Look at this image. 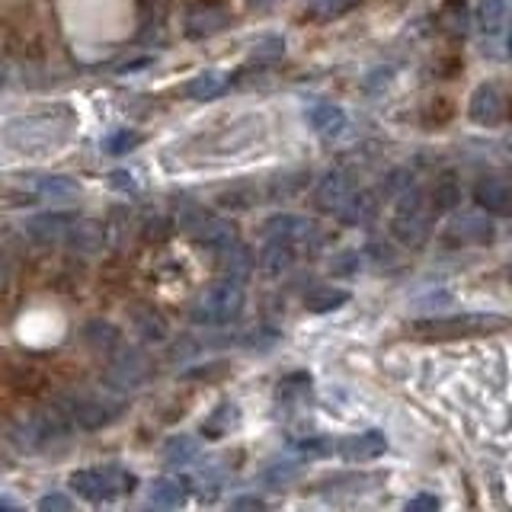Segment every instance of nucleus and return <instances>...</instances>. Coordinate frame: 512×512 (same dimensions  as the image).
<instances>
[{
  "mask_svg": "<svg viewBox=\"0 0 512 512\" xmlns=\"http://www.w3.org/2000/svg\"><path fill=\"white\" fill-rule=\"evenodd\" d=\"M71 112H32V116L13 119L4 128V141L13 151L23 154H39V151H52L58 144L68 141L71 135Z\"/></svg>",
  "mask_w": 512,
  "mask_h": 512,
  "instance_id": "nucleus-1",
  "label": "nucleus"
},
{
  "mask_svg": "<svg viewBox=\"0 0 512 512\" xmlns=\"http://www.w3.org/2000/svg\"><path fill=\"white\" fill-rule=\"evenodd\" d=\"M512 327V320L490 311H468L452 317H429L416 320L410 327L420 340H468V336H493Z\"/></svg>",
  "mask_w": 512,
  "mask_h": 512,
  "instance_id": "nucleus-2",
  "label": "nucleus"
},
{
  "mask_svg": "<svg viewBox=\"0 0 512 512\" xmlns=\"http://www.w3.org/2000/svg\"><path fill=\"white\" fill-rule=\"evenodd\" d=\"M68 432H71V416L64 413V407H42L23 416V420H16L10 442L29 455V452H42V448L61 442Z\"/></svg>",
  "mask_w": 512,
  "mask_h": 512,
  "instance_id": "nucleus-3",
  "label": "nucleus"
},
{
  "mask_svg": "<svg viewBox=\"0 0 512 512\" xmlns=\"http://www.w3.org/2000/svg\"><path fill=\"white\" fill-rule=\"evenodd\" d=\"M240 311H244V282H234L224 276L221 282L208 285L205 292L192 301L189 317L202 327H224V324H234Z\"/></svg>",
  "mask_w": 512,
  "mask_h": 512,
  "instance_id": "nucleus-4",
  "label": "nucleus"
},
{
  "mask_svg": "<svg viewBox=\"0 0 512 512\" xmlns=\"http://www.w3.org/2000/svg\"><path fill=\"white\" fill-rule=\"evenodd\" d=\"M391 231L404 247L416 250L423 247L429 240L432 231V208H426V196L416 189H407L400 196L397 208H394V221H391Z\"/></svg>",
  "mask_w": 512,
  "mask_h": 512,
  "instance_id": "nucleus-5",
  "label": "nucleus"
},
{
  "mask_svg": "<svg viewBox=\"0 0 512 512\" xmlns=\"http://www.w3.org/2000/svg\"><path fill=\"white\" fill-rule=\"evenodd\" d=\"M180 231H186L189 237H196L199 244L212 247V250H224V247L237 240V224L234 221L205 212V208H199L196 202H183L180 205Z\"/></svg>",
  "mask_w": 512,
  "mask_h": 512,
  "instance_id": "nucleus-6",
  "label": "nucleus"
},
{
  "mask_svg": "<svg viewBox=\"0 0 512 512\" xmlns=\"http://www.w3.org/2000/svg\"><path fill=\"white\" fill-rule=\"evenodd\" d=\"M71 490L90 503H106L122 493H132L135 477L122 468H84L71 474Z\"/></svg>",
  "mask_w": 512,
  "mask_h": 512,
  "instance_id": "nucleus-7",
  "label": "nucleus"
},
{
  "mask_svg": "<svg viewBox=\"0 0 512 512\" xmlns=\"http://www.w3.org/2000/svg\"><path fill=\"white\" fill-rule=\"evenodd\" d=\"M64 413L71 416V426L84 429V432H96L109 426L112 420H119L125 404L116 397H100V394H74L64 400Z\"/></svg>",
  "mask_w": 512,
  "mask_h": 512,
  "instance_id": "nucleus-8",
  "label": "nucleus"
},
{
  "mask_svg": "<svg viewBox=\"0 0 512 512\" xmlns=\"http://www.w3.org/2000/svg\"><path fill=\"white\" fill-rule=\"evenodd\" d=\"M151 378V362L144 352L119 349V356L106 365V388L109 391H138Z\"/></svg>",
  "mask_w": 512,
  "mask_h": 512,
  "instance_id": "nucleus-9",
  "label": "nucleus"
},
{
  "mask_svg": "<svg viewBox=\"0 0 512 512\" xmlns=\"http://www.w3.org/2000/svg\"><path fill=\"white\" fill-rule=\"evenodd\" d=\"M356 189H359V183H356V176H352V173L330 170L327 176H320V180H317L314 202H317L320 212H333L336 215V208H340Z\"/></svg>",
  "mask_w": 512,
  "mask_h": 512,
  "instance_id": "nucleus-10",
  "label": "nucleus"
},
{
  "mask_svg": "<svg viewBox=\"0 0 512 512\" xmlns=\"http://www.w3.org/2000/svg\"><path fill=\"white\" fill-rule=\"evenodd\" d=\"M228 10L218 7V4H196L189 7L186 16H183V36L186 39H208L215 36V32H221L224 26H228Z\"/></svg>",
  "mask_w": 512,
  "mask_h": 512,
  "instance_id": "nucleus-11",
  "label": "nucleus"
},
{
  "mask_svg": "<svg viewBox=\"0 0 512 512\" xmlns=\"http://www.w3.org/2000/svg\"><path fill=\"white\" fill-rule=\"evenodd\" d=\"M263 228H266L269 237H279V240H285V244H292V247H308L317 240L314 221L304 218V215H272Z\"/></svg>",
  "mask_w": 512,
  "mask_h": 512,
  "instance_id": "nucleus-12",
  "label": "nucleus"
},
{
  "mask_svg": "<svg viewBox=\"0 0 512 512\" xmlns=\"http://www.w3.org/2000/svg\"><path fill=\"white\" fill-rule=\"evenodd\" d=\"M26 192L32 199H52V202H74L80 196L77 183L71 176H52V173H36V176H20Z\"/></svg>",
  "mask_w": 512,
  "mask_h": 512,
  "instance_id": "nucleus-13",
  "label": "nucleus"
},
{
  "mask_svg": "<svg viewBox=\"0 0 512 512\" xmlns=\"http://www.w3.org/2000/svg\"><path fill=\"white\" fill-rule=\"evenodd\" d=\"M468 116L477 122V125H496L503 116H506V96L500 87L493 84H480L474 93H471V103H468Z\"/></svg>",
  "mask_w": 512,
  "mask_h": 512,
  "instance_id": "nucleus-14",
  "label": "nucleus"
},
{
  "mask_svg": "<svg viewBox=\"0 0 512 512\" xmlns=\"http://www.w3.org/2000/svg\"><path fill=\"white\" fill-rule=\"evenodd\" d=\"M71 224H74V215H68V212H45V215H36L26 221V237L32 244L48 247V244H58V240L68 237Z\"/></svg>",
  "mask_w": 512,
  "mask_h": 512,
  "instance_id": "nucleus-15",
  "label": "nucleus"
},
{
  "mask_svg": "<svg viewBox=\"0 0 512 512\" xmlns=\"http://www.w3.org/2000/svg\"><path fill=\"white\" fill-rule=\"evenodd\" d=\"M64 244L80 256H93L106 247V231H103V224L93 221V218H74L68 237H64Z\"/></svg>",
  "mask_w": 512,
  "mask_h": 512,
  "instance_id": "nucleus-16",
  "label": "nucleus"
},
{
  "mask_svg": "<svg viewBox=\"0 0 512 512\" xmlns=\"http://www.w3.org/2000/svg\"><path fill=\"white\" fill-rule=\"evenodd\" d=\"M448 240H458V244H490V240H493V224L480 212L455 215L452 224H448Z\"/></svg>",
  "mask_w": 512,
  "mask_h": 512,
  "instance_id": "nucleus-17",
  "label": "nucleus"
},
{
  "mask_svg": "<svg viewBox=\"0 0 512 512\" xmlns=\"http://www.w3.org/2000/svg\"><path fill=\"white\" fill-rule=\"evenodd\" d=\"M474 202L484 208V212H490V215L509 218L512 215V186L503 183V180H493V176H487V180H480L474 186Z\"/></svg>",
  "mask_w": 512,
  "mask_h": 512,
  "instance_id": "nucleus-18",
  "label": "nucleus"
},
{
  "mask_svg": "<svg viewBox=\"0 0 512 512\" xmlns=\"http://www.w3.org/2000/svg\"><path fill=\"white\" fill-rule=\"evenodd\" d=\"M388 452V439L381 436L378 429H368V432H359V436H349L343 445H340V455L346 461H375Z\"/></svg>",
  "mask_w": 512,
  "mask_h": 512,
  "instance_id": "nucleus-19",
  "label": "nucleus"
},
{
  "mask_svg": "<svg viewBox=\"0 0 512 512\" xmlns=\"http://www.w3.org/2000/svg\"><path fill=\"white\" fill-rule=\"evenodd\" d=\"M308 125L327 141L340 138L346 132V112L340 106H333V103H317V106L308 109Z\"/></svg>",
  "mask_w": 512,
  "mask_h": 512,
  "instance_id": "nucleus-20",
  "label": "nucleus"
},
{
  "mask_svg": "<svg viewBox=\"0 0 512 512\" xmlns=\"http://www.w3.org/2000/svg\"><path fill=\"white\" fill-rule=\"evenodd\" d=\"M132 324H135V333L141 336L144 343H164L170 336L167 317L160 314L157 308H148V304H138V308L132 311Z\"/></svg>",
  "mask_w": 512,
  "mask_h": 512,
  "instance_id": "nucleus-21",
  "label": "nucleus"
},
{
  "mask_svg": "<svg viewBox=\"0 0 512 512\" xmlns=\"http://www.w3.org/2000/svg\"><path fill=\"white\" fill-rule=\"evenodd\" d=\"M221 253V272L228 279H234V282H247L250 279V272H253V263H256V256H253V250L247 247V244H228L224 250H218Z\"/></svg>",
  "mask_w": 512,
  "mask_h": 512,
  "instance_id": "nucleus-22",
  "label": "nucleus"
},
{
  "mask_svg": "<svg viewBox=\"0 0 512 512\" xmlns=\"http://www.w3.org/2000/svg\"><path fill=\"white\" fill-rule=\"evenodd\" d=\"M292 263H295V247L285 244V240H279V237H269V244L260 253V269L266 272V276L276 279V276H282V272L292 269Z\"/></svg>",
  "mask_w": 512,
  "mask_h": 512,
  "instance_id": "nucleus-23",
  "label": "nucleus"
},
{
  "mask_svg": "<svg viewBox=\"0 0 512 512\" xmlns=\"http://www.w3.org/2000/svg\"><path fill=\"white\" fill-rule=\"evenodd\" d=\"M375 196L372 192H365V189H356L352 196L336 208V218H340L343 224H365L368 218L375 215Z\"/></svg>",
  "mask_w": 512,
  "mask_h": 512,
  "instance_id": "nucleus-24",
  "label": "nucleus"
},
{
  "mask_svg": "<svg viewBox=\"0 0 512 512\" xmlns=\"http://www.w3.org/2000/svg\"><path fill=\"white\" fill-rule=\"evenodd\" d=\"M228 84L231 77L224 71H202L186 84V96H192V100H215V96L228 90Z\"/></svg>",
  "mask_w": 512,
  "mask_h": 512,
  "instance_id": "nucleus-25",
  "label": "nucleus"
},
{
  "mask_svg": "<svg viewBox=\"0 0 512 512\" xmlns=\"http://www.w3.org/2000/svg\"><path fill=\"white\" fill-rule=\"evenodd\" d=\"M349 301V292L346 288H336V285H317L311 288L308 295H304V308L314 311V314H330L336 308H343Z\"/></svg>",
  "mask_w": 512,
  "mask_h": 512,
  "instance_id": "nucleus-26",
  "label": "nucleus"
},
{
  "mask_svg": "<svg viewBox=\"0 0 512 512\" xmlns=\"http://www.w3.org/2000/svg\"><path fill=\"white\" fill-rule=\"evenodd\" d=\"M84 343L96 352H112V349H119L122 343V333L119 327H112L109 320H90V324H84Z\"/></svg>",
  "mask_w": 512,
  "mask_h": 512,
  "instance_id": "nucleus-27",
  "label": "nucleus"
},
{
  "mask_svg": "<svg viewBox=\"0 0 512 512\" xmlns=\"http://www.w3.org/2000/svg\"><path fill=\"white\" fill-rule=\"evenodd\" d=\"M512 20V0H480L477 23L484 32H500Z\"/></svg>",
  "mask_w": 512,
  "mask_h": 512,
  "instance_id": "nucleus-28",
  "label": "nucleus"
},
{
  "mask_svg": "<svg viewBox=\"0 0 512 512\" xmlns=\"http://www.w3.org/2000/svg\"><path fill=\"white\" fill-rule=\"evenodd\" d=\"M189 496V487L183 480H173V477H160L154 480L151 487V503L160 506V509H173V506H183Z\"/></svg>",
  "mask_w": 512,
  "mask_h": 512,
  "instance_id": "nucleus-29",
  "label": "nucleus"
},
{
  "mask_svg": "<svg viewBox=\"0 0 512 512\" xmlns=\"http://www.w3.org/2000/svg\"><path fill=\"white\" fill-rule=\"evenodd\" d=\"M461 192H458V180L455 176H439L436 186L429 189V208L432 215H442V212H452V208L458 205Z\"/></svg>",
  "mask_w": 512,
  "mask_h": 512,
  "instance_id": "nucleus-30",
  "label": "nucleus"
},
{
  "mask_svg": "<svg viewBox=\"0 0 512 512\" xmlns=\"http://www.w3.org/2000/svg\"><path fill=\"white\" fill-rule=\"evenodd\" d=\"M167 10H170V0H141V4H138V26H141V36H151V32L164 29Z\"/></svg>",
  "mask_w": 512,
  "mask_h": 512,
  "instance_id": "nucleus-31",
  "label": "nucleus"
},
{
  "mask_svg": "<svg viewBox=\"0 0 512 512\" xmlns=\"http://www.w3.org/2000/svg\"><path fill=\"white\" fill-rule=\"evenodd\" d=\"M311 397V378L308 375H288L279 384V400L285 407H298Z\"/></svg>",
  "mask_w": 512,
  "mask_h": 512,
  "instance_id": "nucleus-32",
  "label": "nucleus"
},
{
  "mask_svg": "<svg viewBox=\"0 0 512 512\" xmlns=\"http://www.w3.org/2000/svg\"><path fill=\"white\" fill-rule=\"evenodd\" d=\"M199 455V442L192 439V436H173L167 445H164V458L170 464H186Z\"/></svg>",
  "mask_w": 512,
  "mask_h": 512,
  "instance_id": "nucleus-33",
  "label": "nucleus"
},
{
  "mask_svg": "<svg viewBox=\"0 0 512 512\" xmlns=\"http://www.w3.org/2000/svg\"><path fill=\"white\" fill-rule=\"evenodd\" d=\"M141 144V135L138 132H132V128H119V132H112L106 141H103V151L106 154H128V151H135Z\"/></svg>",
  "mask_w": 512,
  "mask_h": 512,
  "instance_id": "nucleus-34",
  "label": "nucleus"
},
{
  "mask_svg": "<svg viewBox=\"0 0 512 512\" xmlns=\"http://www.w3.org/2000/svg\"><path fill=\"white\" fill-rule=\"evenodd\" d=\"M359 0H314L311 16L314 20H340L343 13H349Z\"/></svg>",
  "mask_w": 512,
  "mask_h": 512,
  "instance_id": "nucleus-35",
  "label": "nucleus"
},
{
  "mask_svg": "<svg viewBox=\"0 0 512 512\" xmlns=\"http://www.w3.org/2000/svg\"><path fill=\"white\" fill-rule=\"evenodd\" d=\"M234 423H237V407L224 404V407H218V410H215L212 420L205 423V436H208V439H221L224 432H228Z\"/></svg>",
  "mask_w": 512,
  "mask_h": 512,
  "instance_id": "nucleus-36",
  "label": "nucleus"
},
{
  "mask_svg": "<svg viewBox=\"0 0 512 512\" xmlns=\"http://www.w3.org/2000/svg\"><path fill=\"white\" fill-rule=\"evenodd\" d=\"M282 52H285V39L282 36H266L263 42H256L250 61L253 64H272V61L282 58Z\"/></svg>",
  "mask_w": 512,
  "mask_h": 512,
  "instance_id": "nucleus-37",
  "label": "nucleus"
},
{
  "mask_svg": "<svg viewBox=\"0 0 512 512\" xmlns=\"http://www.w3.org/2000/svg\"><path fill=\"white\" fill-rule=\"evenodd\" d=\"M13 279H16V253H13L10 244L0 240V295L10 292Z\"/></svg>",
  "mask_w": 512,
  "mask_h": 512,
  "instance_id": "nucleus-38",
  "label": "nucleus"
},
{
  "mask_svg": "<svg viewBox=\"0 0 512 512\" xmlns=\"http://www.w3.org/2000/svg\"><path fill=\"white\" fill-rule=\"evenodd\" d=\"M301 474V468L298 464H288V461H279V464H272V468L263 474L269 484H276V487H282V484H288V480H295Z\"/></svg>",
  "mask_w": 512,
  "mask_h": 512,
  "instance_id": "nucleus-39",
  "label": "nucleus"
},
{
  "mask_svg": "<svg viewBox=\"0 0 512 512\" xmlns=\"http://www.w3.org/2000/svg\"><path fill=\"white\" fill-rule=\"evenodd\" d=\"M71 506H74V503H71L64 493H48V496H42V500H39V509H42V512H55V509L68 512Z\"/></svg>",
  "mask_w": 512,
  "mask_h": 512,
  "instance_id": "nucleus-40",
  "label": "nucleus"
},
{
  "mask_svg": "<svg viewBox=\"0 0 512 512\" xmlns=\"http://www.w3.org/2000/svg\"><path fill=\"white\" fill-rule=\"evenodd\" d=\"M356 266H359V253H352V250L340 253V260H333V272H336V276H346V272H356Z\"/></svg>",
  "mask_w": 512,
  "mask_h": 512,
  "instance_id": "nucleus-41",
  "label": "nucleus"
},
{
  "mask_svg": "<svg viewBox=\"0 0 512 512\" xmlns=\"http://www.w3.org/2000/svg\"><path fill=\"white\" fill-rule=\"evenodd\" d=\"M423 509L436 512V509H439V500H436V496H429V493H420V496H413V500L407 503V512H423Z\"/></svg>",
  "mask_w": 512,
  "mask_h": 512,
  "instance_id": "nucleus-42",
  "label": "nucleus"
},
{
  "mask_svg": "<svg viewBox=\"0 0 512 512\" xmlns=\"http://www.w3.org/2000/svg\"><path fill=\"white\" fill-rule=\"evenodd\" d=\"M298 452H304V455H327V452H330V442H324V439L301 442V445H298Z\"/></svg>",
  "mask_w": 512,
  "mask_h": 512,
  "instance_id": "nucleus-43",
  "label": "nucleus"
},
{
  "mask_svg": "<svg viewBox=\"0 0 512 512\" xmlns=\"http://www.w3.org/2000/svg\"><path fill=\"white\" fill-rule=\"evenodd\" d=\"M266 503L256 500V496H240V500H234V509H263Z\"/></svg>",
  "mask_w": 512,
  "mask_h": 512,
  "instance_id": "nucleus-44",
  "label": "nucleus"
},
{
  "mask_svg": "<svg viewBox=\"0 0 512 512\" xmlns=\"http://www.w3.org/2000/svg\"><path fill=\"white\" fill-rule=\"evenodd\" d=\"M0 509H20V503L10 500V496H0Z\"/></svg>",
  "mask_w": 512,
  "mask_h": 512,
  "instance_id": "nucleus-45",
  "label": "nucleus"
},
{
  "mask_svg": "<svg viewBox=\"0 0 512 512\" xmlns=\"http://www.w3.org/2000/svg\"><path fill=\"white\" fill-rule=\"evenodd\" d=\"M253 7H266V4H272V0H250Z\"/></svg>",
  "mask_w": 512,
  "mask_h": 512,
  "instance_id": "nucleus-46",
  "label": "nucleus"
},
{
  "mask_svg": "<svg viewBox=\"0 0 512 512\" xmlns=\"http://www.w3.org/2000/svg\"><path fill=\"white\" fill-rule=\"evenodd\" d=\"M506 45H509V52H512V29H509V36H506Z\"/></svg>",
  "mask_w": 512,
  "mask_h": 512,
  "instance_id": "nucleus-47",
  "label": "nucleus"
},
{
  "mask_svg": "<svg viewBox=\"0 0 512 512\" xmlns=\"http://www.w3.org/2000/svg\"><path fill=\"white\" fill-rule=\"evenodd\" d=\"M509 276H512V266H509Z\"/></svg>",
  "mask_w": 512,
  "mask_h": 512,
  "instance_id": "nucleus-48",
  "label": "nucleus"
}]
</instances>
